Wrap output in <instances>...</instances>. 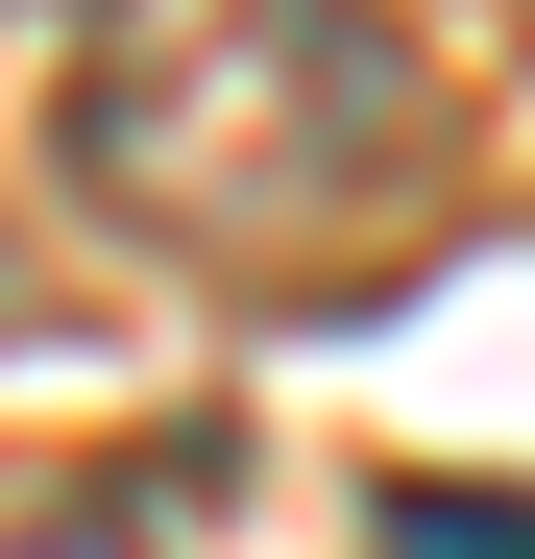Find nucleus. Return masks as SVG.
Instances as JSON below:
<instances>
[{
	"instance_id": "f257e3e1",
	"label": "nucleus",
	"mask_w": 535,
	"mask_h": 559,
	"mask_svg": "<svg viewBox=\"0 0 535 559\" xmlns=\"http://www.w3.org/2000/svg\"><path fill=\"white\" fill-rule=\"evenodd\" d=\"M49 170L122 243L268 293V267H341L366 219L438 195V73L366 0H98L73 98H49Z\"/></svg>"
},
{
	"instance_id": "f03ea898",
	"label": "nucleus",
	"mask_w": 535,
	"mask_h": 559,
	"mask_svg": "<svg viewBox=\"0 0 535 559\" xmlns=\"http://www.w3.org/2000/svg\"><path fill=\"white\" fill-rule=\"evenodd\" d=\"M366 559H535V487H390Z\"/></svg>"
},
{
	"instance_id": "7ed1b4c3",
	"label": "nucleus",
	"mask_w": 535,
	"mask_h": 559,
	"mask_svg": "<svg viewBox=\"0 0 535 559\" xmlns=\"http://www.w3.org/2000/svg\"><path fill=\"white\" fill-rule=\"evenodd\" d=\"M0 559H146V511H25Z\"/></svg>"
},
{
	"instance_id": "20e7f679",
	"label": "nucleus",
	"mask_w": 535,
	"mask_h": 559,
	"mask_svg": "<svg viewBox=\"0 0 535 559\" xmlns=\"http://www.w3.org/2000/svg\"><path fill=\"white\" fill-rule=\"evenodd\" d=\"M49 25H98V0H49Z\"/></svg>"
}]
</instances>
